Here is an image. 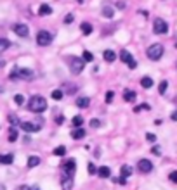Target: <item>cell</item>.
Instances as JSON below:
<instances>
[{"label":"cell","mask_w":177,"mask_h":190,"mask_svg":"<svg viewBox=\"0 0 177 190\" xmlns=\"http://www.w3.org/2000/svg\"><path fill=\"white\" fill-rule=\"evenodd\" d=\"M102 16H104L106 19H111V17L115 16L113 7H109V5H104V7H102Z\"/></svg>","instance_id":"44dd1931"},{"label":"cell","mask_w":177,"mask_h":190,"mask_svg":"<svg viewBox=\"0 0 177 190\" xmlns=\"http://www.w3.org/2000/svg\"><path fill=\"white\" fill-rule=\"evenodd\" d=\"M9 121H11V123L14 124V126H16V124L19 126V123H21V121L18 119V116H14V114H11V116H9Z\"/></svg>","instance_id":"836d02e7"},{"label":"cell","mask_w":177,"mask_h":190,"mask_svg":"<svg viewBox=\"0 0 177 190\" xmlns=\"http://www.w3.org/2000/svg\"><path fill=\"white\" fill-rule=\"evenodd\" d=\"M120 59H122V62H125L128 67H130V69H136V67H137L136 59H134V56H132L128 50H125V49L122 50V52H120Z\"/></svg>","instance_id":"8992f818"},{"label":"cell","mask_w":177,"mask_h":190,"mask_svg":"<svg viewBox=\"0 0 177 190\" xmlns=\"http://www.w3.org/2000/svg\"><path fill=\"white\" fill-rule=\"evenodd\" d=\"M18 190H33V188H31V187H28V185H21Z\"/></svg>","instance_id":"ee69618b"},{"label":"cell","mask_w":177,"mask_h":190,"mask_svg":"<svg viewBox=\"0 0 177 190\" xmlns=\"http://www.w3.org/2000/svg\"><path fill=\"white\" fill-rule=\"evenodd\" d=\"M0 163L2 164H12L14 163V156H12V154H0Z\"/></svg>","instance_id":"ffe728a7"},{"label":"cell","mask_w":177,"mask_h":190,"mask_svg":"<svg viewBox=\"0 0 177 190\" xmlns=\"http://www.w3.org/2000/svg\"><path fill=\"white\" fill-rule=\"evenodd\" d=\"M14 102H16L18 105H23V104H24V97L21 95V93H18V95H14Z\"/></svg>","instance_id":"d6a6232c"},{"label":"cell","mask_w":177,"mask_h":190,"mask_svg":"<svg viewBox=\"0 0 177 190\" xmlns=\"http://www.w3.org/2000/svg\"><path fill=\"white\" fill-rule=\"evenodd\" d=\"M33 190H40V188H38V187H33Z\"/></svg>","instance_id":"c3c4849f"},{"label":"cell","mask_w":177,"mask_h":190,"mask_svg":"<svg viewBox=\"0 0 177 190\" xmlns=\"http://www.w3.org/2000/svg\"><path fill=\"white\" fill-rule=\"evenodd\" d=\"M120 175L125 176V178H127V176H130L132 175V168H130V166H127V164H125V166H122V168H120Z\"/></svg>","instance_id":"d4e9b609"},{"label":"cell","mask_w":177,"mask_h":190,"mask_svg":"<svg viewBox=\"0 0 177 190\" xmlns=\"http://www.w3.org/2000/svg\"><path fill=\"white\" fill-rule=\"evenodd\" d=\"M167 88H169V83L163 80L162 83L158 85V92H160V95H165V92H167Z\"/></svg>","instance_id":"f1b7e54d"},{"label":"cell","mask_w":177,"mask_h":190,"mask_svg":"<svg viewBox=\"0 0 177 190\" xmlns=\"http://www.w3.org/2000/svg\"><path fill=\"white\" fill-rule=\"evenodd\" d=\"M52 154H54V156H59V157H63L64 154H66V147H64V145H59V147H56Z\"/></svg>","instance_id":"4316f807"},{"label":"cell","mask_w":177,"mask_h":190,"mask_svg":"<svg viewBox=\"0 0 177 190\" xmlns=\"http://www.w3.org/2000/svg\"><path fill=\"white\" fill-rule=\"evenodd\" d=\"M97 175L101 176V178H109V176H111V168H108V166H101V168L97 169Z\"/></svg>","instance_id":"9a60e30c"},{"label":"cell","mask_w":177,"mask_h":190,"mask_svg":"<svg viewBox=\"0 0 177 190\" xmlns=\"http://www.w3.org/2000/svg\"><path fill=\"white\" fill-rule=\"evenodd\" d=\"M146 140L149 142V144H154V142H156V135H153V133H146Z\"/></svg>","instance_id":"e575fe53"},{"label":"cell","mask_w":177,"mask_h":190,"mask_svg":"<svg viewBox=\"0 0 177 190\" xmlns=\"http://www.w3.org/2000/svg\"><path fill=\"white\" fill-rule=\"evenodd\" d=\"M151 105L149 104H141V105H136L134 107V112H139V111H149Z\"/></svg>","instance_id":"f546056e"},{"label":"cell","mask_w":177,"mask_h":190,"mask_svg":"<svg viewBox=\"0 0 177 190\" xmlns=\"http://www.w3.org/2000/svg\"><path fill=\"white\" fill-rule=\"evenodd\" d=\"M75 166H76L75 159H68L66 163L63 164V171L66 173L68 176H71V178H73V175H75Z\"/></svg>","instance_id":"30bf717a"},{"label":"cell","mask_w":177,"mask_h":190,"mask_svg":"<svg viewBox=\"0 0 177 190\" xmlns=\"http://www.w3.org/2000/svg\"><path fill=\"white\" fill-rule=\"evenodd\" d=\"M102 57H104V61H106V62H113V61L117 59V54H115L113 50H104Z\"/></svg>","instance_id":"ac0fdd59"},{"label":"cell","mask_w":177,"mask_h":190,"mask_svg":"<svg viewBox=\"0 0 177 190\" xmlns=\"http://www.w3.org/2000/svg\"><path fill=\"white\" fill-rule=\"evenodd\" d=\"M91 126L92 128H99V126H101V121H99V119H92L91 121Z\"/></svg>","instance_id":"60d3db41"},{"label":"cell","mask_w":177,"mask_h":190,"mask_svg":"<svg viewBox=\"0 0 177 190\" xmlns=\"http://www.w3.org/2000/svg\"><path fill=\"white\" fill-rule=\"evenodd\" d=\"M83 137H85V130H83V128H75V130L71 131L73 140H82Z\"/></svg>","instance_id":"5bb4252c"},{"label":"cell","mask_w":177,"mask_h":190,"mask_svg":"<svg viewBox=\"0 0 177 190\" xmlns=\"http://www.w3.org/2000/svg\"><path fill=\"white\" fill-rule=\"evenodd\" d=\"M61 187H63V190H71L73 188V178L71 176H64V178L61 180Z\"/></svg>","instance_id":"7c38bea8"},{"label":"cell","mask_w":177,"mask_h":190,"mask_svg":"<svg viewBox=\"0 0 177 190\" xmlns=\"http://www.w3.org/2000/svg\"><path fill=\"white\" fill-rule=\"evenodd\" d=\"M87 168H89V175H94V173H96V166L92 163H89V166H87Z\"/></svg>","instance_id":"b9f144b4"},{"label":"cell","mask_w":177,"mask_h":190,"mask_svg":"<svg viewBox=\"0 0 177 190\" xmlns=\"http://www.w3.org/2000/svg\"><path fill=\"white\" fill-rule=\"evenodd\" d=\"M80 30H82V33H83V35H91L94 28H92L91 22H82V24H80Z\"/></svg>","instance_id":"7402d4cb"},{"label":"cell","mask_w":177,"mask_h":190,"mask_svg":"<svg viewBox=\"0 0 177 190\" xmlns=\"http://www.w3.org/2000/svg\"><path fill=\"white\" fill-rule=\"evenodd\" d=\"M38 164H40V157L31 156L30 159H28V168H35V166H38Z\"/></svg>","instance_id":"603a6c76"},{"label":"cell","mask_w":177,"mask_h":190,"mask_svg":"<svg viewBox=\"0 0 177 190\" xmlns=\"http://www.w3.org/2000/svg\"><path fill=\"white\" fill-rule=\"evenodd\" d=\"M154 85V81H153V78H151V76H144L143 80H141V86H143V88H151V86Z\"/></svg>","instance_id":"2e32d148"},{"label":"cell","mask_w":177,"mask_h":190,"mask_svg":"<svg viewBox=\"0 0 177 190\" xmlns=\"http://www.w3.org/2000/svg\"><path fill=\"white\" fill-rule=\"evenodd\" d=\"M137 168H139L141 173H151L153 171V163L149 159H141L137 163Z\"/></svg>","instance_id":"9c48e42d"},{"label":"cell","mask_w":177,"mask_h":190,"mask_svg":"<svg viewBox=\"0 0 177 190\" xmlns=\"http://www.w3.org/2000/svg\"><path fill=\"white\" fill-rule=\"evenodd\" d=\"M70 67H71V73L73 75H80L83 71V66H85V61L82 57H76V56H71L70 57Z\"/></svg>","instance_id":"3957f363"},{"label":"cell","mask_w":177,"mask_h":190,"mask_svg":"<svg viewBox=\"0 0 177 190\" xmlns=\"http://www.w3.org/2000/svg\"><path fill=\"white\" fill-rule=\"evenodd\" d=\"M170 118H172V121H177V111H174V112H172V116H170Z\"/></svg>","instance_id":"f6af8a7d"},{"label":"cell","mask_w":177,"mask_h":190,"mask_svg":"<svg viewBox=\"0 0 177 190\" xmlns=\"http://www.w3.org/2000/svg\"><path fill=\"white\" fill-rule=\"evenodd\" d=\"M14 33L18 35V37L24 38V37H28V35H30V30H28L26 24H14Z\"/></svg>","instance_id":"8fae6325"},{"label":"cell","mask_w":177,"mask_h":190,"mask_svg":"<svg viewBox=\"0 0 177 190\" xmlns=\"http://www.w3.org/2000/svg\"><path fill=\"white\" fill-rule=\"evenodd\" d=\"M146 54L151 61H160L163 56V45L162 43H153L151 47H148Z\"/></svg>","instance_id":"7a4b0ae2"},{"label":"cell","mask_w":177,"mask_h":190,"mask_svg":"<svg viewBox=\"0 0 177 190\" xmlns=\"http://www.w3.org/2000/svg\"><path fill=\"white\" fill-rule=\"evenodd\" d=\"M82 59L85 61V62H91V61H94V56H92V54L89 52V50H85V52L82 54Z\"/></svg>","instance_id":"1f68e13d"},{"label":"cell","mask_w":177,"mask_h":190,"mask_svg":"<svg viewBox=\"0 0 177 190\" xmlns=\"http://www.w3.org/2000/svg\"><path fill=\"white\" fill-rule=\"evenodd\" d=\"M11 78H12V80H16V78L31 80V78H33V71L28 69V67H16V69L11 73Z\"/></svg>","instance_id":"277c9868"},{"label":"cell","mask_w":177,"mask_h":190,"mask_svg":"<svg viewBox=\"0 0 177 190\" xmlns=\"http://www.w3.org/2000/svg\"><path fill=\"white\" fill-rule=\"evenodd\" d=\"M28 109L31 112H44L47 109V100L42 95H33L28 102Z\"/></svg>","instance_id":"6da1fadb"},{"label":"cell","mask_w":177,"mask_h":190,"mask_svg":"<svg viewBox=\"0 0 177 190\" xmlns=\"http://www.w3.org/2000/svg\"><path fill=\"white\" fill-rule=\"evenodd\" d=\"M113 97H115V93L113 92H106V102H113Z\"/></svg>","instance_id":"8d00e7d4"},{"label":"cell","mask_w":177,"mask_h":190,"mask_svg":"<svg viewBox=\"0 0 177 190\" xmlns=\"http://www.w3.org/2000/svg\"><path fill=\"white\" fill-rule=\"evenodd\" d=\"M19 128H21V130H24L26 133H35V131H40L42 126L33 124V123H30V121H21V123H19Z\"/></svg>","instance_id":"ba28073f"},{"label":"cell","mask_w":177,"mask_h":190,"mask_svg":"<svg viewBox=\"0 0 177 190\" xmlns=\"http://www.w3.org/2000/svg\"><path fill=\"white\" fill-rule=\"evenodd\" d=\"M76 2H78V4H83V0H76Z\"/></svg>","instance_id":"7dc6e473"},{"label":"cell","mask_w":177,"mask_h":190,"mask_svg":"<svg viewBox=\"0 0 177 190\" xmlns=\"http://www.w3.org/2000/svg\"><path fill=\"white\" fill-rule=\"evenodd\" d=\"M169 178H170V182H172V183H177V171H172L169 175Z\"/></svg>","instance_id":"74e56055"},{"label":"cell","mask_w":177,"mask_h":190,"mask_svg":"<svg viewBox=\"0 0 177 190\" xmlns=\"http://www.w3.org/2000/svg\"><path fill=\"white\" fill-rule=\"evenodd\" d=\"M113 182L118 183V185H125V183H127V178H125V176H120V178H115Z\"/></svg>","instance_id":"d590c367"},{"label":"cell","mask_w":177,"mask_h":190,"mask_svg":"<svg viewBox=\"0 0 177 190\" xmlns=\"http://www.w3.org/2000/svg\"><path fill=\"white\" fill-rule=\"evenodd\" d=\"M50 97H52L54 100H61V99H63V92H61V90H52Z\"/></svg>","instance_id":"4dcf8cb0"},{"label":"cell","mask_w":177,"mask_h":190,"mask_svg":"<svg viewBox=\"0 0 177 190\" xmlns=\"http://www.w3.org/2000/svg\"><path fill=\"white\" fill-rule=\"evenodd\" d=\"M136 97H137V95H136L134 90H125V92H123V99L127 102H134V100H136Z\"/></svg>","instance_id":"e0dca14e"},{"label":"cell","mask_w":177,"mask_h":190,"mask_svg":"<svg viewBox=\"0 0 177 190\" xmlns=\"http://www.w3.org/2000/svg\"><path fill=\"white\" fill-rule=\"evenodd\" d=\"M151 152H153L154 156H162V149H160V147H153V149H151Z\"/></svg>","instance_id":"ab89813d"},{"label":"cell","mask_w":177,"mask_h":190,"mask_svg":"<svg viewBox=\"0 0 177 190\" xmlns=\"http://www.w3.org/2000/svg\"><path fill=\"white\" fill-rule=\"evenodd\" d=\"M50 41H52V35L49 33V31H38L37 33V43L40 45V47H47V45H50Z\"/></svg>","instance_id":"52a82bcc"},{"label":"cell","mask_w":177,"mask_h":190,"mask_svg":"<svg viewBox=\"0 0 177 190\" xmlns=\"http://www.w3.org/2000/svg\"><path fill=\"white\" fill-rule=\"evenodd\" d=\"M71 123H73V126L75 128H82V124H83V118L82 116H75L71 119Z\"/></svg>","instance_id":"484cf974"},{"label":"cell","mask_w":177,"mask_h":190,"mask_svg":"<svg viewBox=\"0 0 177 190\" xmlns=\"http://www.w3.org/2000/svg\"><path fill=\"white\" fill-rule=\"evenodd\" d=\"M2 92H4V86H2V85H0V93H2Z\"/></svg>","instance_id":"bcb514c9"},{"label":"cell","mask_w":177,"mask_h":190,"mask_svg":"<svg viewBox=\"0 0 177 190\" xmlns=\"http://www.w3.org/2000/svg\"><path fill=\"white\" fill-rule=\"evenodd\" d=\"M18 140V130H16L14 126L9 130V142H16Z\"/></svg>","instance_id":"83f0119b"},{"label":"cell","mask_w":177,"mask_h":190,"mask_svg":"<svg viewBox=\"0 0 177 190\" xmlns=\"http://www.w3.org/2000/svg\"><path fill=\"white\" fill-rule=\"evenodd\" d=\"M153 30H154V33H156V35H165L167 31H169V24L165 22V19L156 17V19H154V22H153Z\"/></svg>","instance_id":"5b68a950"},{"label":"cell","mask_w":177,"mask_h":190,"mask_svg":"<svg viewBox=\"0 0 177 190\" xmlns=\"http://www.w3.org/2000/svg\"><path fill=\"white\" fill-rule=\"evenodd\" d=\"M52 14V7L47 4H42L40 7H38V16H50Z\"/></svg>","instance_id":"4fadbf2b"},{"label":"cell","mask_w":177,"mask_h":190,"mask_svg":"<svg viewBox=\"0 0 177 190\" xmlns=\"http://www.w3.org/2000/svg\"><path fill=\"white\" fill-rule=\"evenodd\" d=\"M9 47H11V41L5 40V38H0V54L5 52V50H7Z\"/></svg>","instance_id":"cb8c5ba5"},{"label":"cell","mask_w":177,"mask_h":190,"mask_svg":"<svg viewBox=\"0 0 177 190\" xmlns=\"http://www.w3.org/2000/svg\"><path fill=\"white\" fill-rule=\"evenodd\" d=\"M73 19H75V17H73V14H68L66 17H64V24H71Z\"/></svg>","instance_id":"f35d334b"},{"label":"cell","mask_w":177,"mask_h":190,"mask_svg":"<svg viewBox=\"0 0 177 190\" xmlns=\"http://www.w3.org/2000/svg\"><path fill=\"white\" fill-rule=\"evenodd\" d=\"M117 7L120 9V11H123V9L127 7V4H125V2H118V4H117Z\"/></svg>","instance_id":"7bdbcfd3"},{"label":"cell","mask_w":177,"mask_h":190,"mask_svg":"<svg viewBox=\"0 0 177 190\" xmlns=\"http://www.w3.org/2000/svg\"><path fill=\"white\" fill-rule=\"evenodd\" d=\"M89 104H91V99H89V97L76 99V107H82V109H85V107H89Z\"/></svg>","instance_id":"d6986e66"}]
</instances>
